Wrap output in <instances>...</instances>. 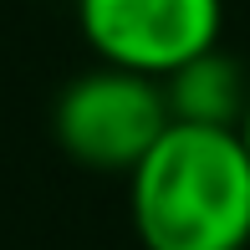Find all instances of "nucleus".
Wrapping results in <instances>:
<instances>
[{
  "label": "nucleus",
  "mask_w": 250,
  "mask_h": 250,
  "mask_svg": "<svg viewBox=\"0 0 250 250\" xmlns=\"http://www.w3.org/2000/svg\"><path fill=\"white\" fill-rule=\"evenodd\" d=\"M128 209L143 250H245L250 153L240 128L168 123L128 174Z\"/></svg>",
  "instance_id": "nucleus-1"
},
{
  "label": "nucleus",
  "mask_w": 250,
  "mask_h": 250,
  "mask_svg": "<svg viewBox=\"0 0 250 250\" xmlns=\"http://www.w3.org/2000/svg\"><path fill=\"white\" fill-rule=\"evenodd\" d=\"M240 138H245V153H250V107H245V123H240Z\"/></svg>",
  "instance_id": "nucleus-5"
},
{
  "label": "nucleus",
  "mask_w": 250,
  "mask_h": 250,
  "mask_svg": "<svg viewBox=\"0 0 250 250\" xmlns=\"http://www.w3.org/2000/svg\"><path fill=\"white\" fill-rule=\"evenodd\" d=\"M168 123L174 112H168L164 82L143 72H123V66L82 72L77 82H66L51 112L62 153L97 174H133L168 133Z\"/></svg>",
  "instance_id": "nucleus-2"
},
{
  "label": "nucleus",
  "mask_w": 250,
  "mask_h": 250,
  "mask_svg": "<svg viewBox=\"0 0 250 250\" xmlns=\"http://www.w3.org/2000/svg\"><path fill=\"white\" fill-rule=\"evenodd\" d=\"M77 21L102 66L164 82L194 56L220 46L225 5L220 0H77Z\"/></svg>",
  "instance_id": "nucleus-3"
},
{
  "label": "nucleus",
  "mask_w": 250,
  "mask_h": 250,
  "mask_svg": "<svg viewBox=\"0 0 250 250\" xmlns=\"http://www.w3.org/2000/svg\"><path fill=\"white\" fill-rule=\"evenodd\" d=\"M164 97L174 123H199V128H240L250 107V77L240 72L235 56L220 46L194 56L189 66H179L174 77H164Z\"/></svg>",
  "instance_id": "nucleus-4"
}]
</instances>
